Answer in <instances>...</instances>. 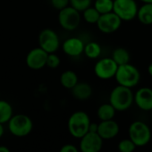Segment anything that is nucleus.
Masks as SVG:
<instances>
[{"instance_id": "f257e3e1", "label": "nucleus", "mask_w": 152, "mask_h": 152, "mask_svg": "<svg viewBox=\"0 0 152 152\" xmlns=\"http://www.w3.org/2000/svg\"><path fill=\"white\" fill-rule=\"evenodd\" d=\"M109 102L116 111H125L129 110L134 102V94L132 88L117 85L109 94Z\"/></svg>"}, {"instance_id": "f03ea898", "label": "nucleus", "mask_w": 152, "mask_h": 152, "mask_svg": "<svg viewBox=\"0 0 152 152\" xmlns=\"http://www.w3.org/2000/svg\"><path fill=\"white\" fill-rule=\"evenodd\" d=\"M90 123V118L85 111H75L68 118V132L73 137L76 139H81L89 132Z\"/></svg>"}, {"instance_id": "7ed1b4c3", "label": "nucleus", "mask_w": 152, "mask_h": 152, "mask_svg": "<svg viewBox=\"0 0 152 152\" xmlns=\"http://www.w3.org/2000/svg\"><path fill=\"white\" fill-rule=\"evenodd\" d=\"M117 85L133 88L136 86L141 80V73L137 67L131 63L118 66L115 76Z\"/></svg>"}, {"instance_id": "20e7f679", "label": "nucleus", "mask_w": 152, "mask_h": 152, "mask_svg": "<svg viewBox=\"0 0 152 152\" xmlns=\"http://www.w3.org/2000/svg\"><path fill=\"white\" fill-rule=\"evenodd\" d=\"M128 134L137 148L146 146L151 140V130L150 126L141 120H136L130 125Z\"/></svg>"}, {"instance_id": "39448f33", "label": "nucleus", "mask_w": 152, "mask_h": 152, "mask_svg": "<svg viewBox=\"0 0 152 152\" xmlns=\"http://www.w3.org/2000/svg\"><path fill=\"white\" fill-rule=\"evenodd\" d=\"M8 129L13 135L16 137H24L32 131L33 122L27 115H13L8 122Z\"/></svg>"}, {"instance_id": "423d86ee", "label": "nucleus", "mask_w": 152, "mask_h": 152, "mask_svg": "<svg viewBox=\"0 0 152 152\" xmlns=\"http://www.w3.org/2000/svg\"><path fill=\"white\" fill-rule=\"evenodd\" d=\"M82 18L81 12L71 5L58 11V23L62 28L67 31L76 29L81 24Z\"/></svg>"}, {"instance_id": "0eeeda50", "label": "nucleus", "mask_w": 152, "mask_h": 152, "mask_svg": "<svg viewBox=\"0 0 152 152\" xmlns=\"http://www.w3.org/2000/svg\"><path fill=\"white\" fill-rule=\"evenodd\" d=\"M138 10L136 0H114L113 12L123 21H130L137 18Z\"/></svg>"}, {"instance_id": "6e6552de", "label": "nucleus", "mask_w": 152, "mask_h": 152, "mask_svg": "<svg viewBox=\"0 0 152 152\" xmlns=\"http://www.w3.org/2000/svg\"><path fill=\"white\" fill-rule=\"evenodd\" d=\"M118 65L113 58L106 57L99 59L96 62L94 66V73L99 79L108 80L115 77Z\"/></svg>"}, {"instance_id": "1a4fd4ad", "label": "nucleus", "mask_w": 152, "mask_h": 152, "mask_svg": "<svg viewBox=\"0 0 152 152\" xmlns=\"http://www.w3.org/2000/svg\"><path fill=\"white\" fill-rule=\"evenodd\" d=\"M39 45L47 53H56L60 47V39L57 33L51 28H44L39 34Z\"/></svg>"}, {"instance_id": "9d476101", "label": "nucleus", "mask_w": 152, "mask_h": 152, "mask_svg": "<svg viewBox=\"0 0 152 152\" xmlns=\"http://www.w3.org/2000/svg\"><path fill=\"white\" fill-rule=\"evenodd\" d=\"M122 22L123 20L118 17V15L114 12H111L101 14L96 25L100 32L104 34H112L120 28Z\"/></svg>"}, {"instance_id": "9b49d317", "label": "nucleus", "mask_w": 152, "mask_h": 152, "mask_svg": "<svg viewBox=\"0 0 152 152\" xmlns=\"http://www.w3.org/2000/svg\"><path fill=\"white\" fill-rule=\"evenodd\" d=\"M48 53H47L40 46L30 50L26 56L27 66L33 70H39L47 66Z\"/></svg>"}, {"instance_id": "f8f14e48", "label": "nucleus", "mask_w": 152, "mask_h": 152, "mask_svg": "<svg viewBox=\"0 0 152 152\" xmlns=\"http://www.w3.org/2000/svg\"><path fill=\"white\" fill-rule=\"evenodd\" d=\"M104 140L98 133L88 132L80 139V150L82 152H99L103 147Z\"/></svg>"}, {"instance_id": "ddd939ff", "label": "nucleus", "mask_w": 152, "mask_h": 152, "mask_svg": "<svg viewBox=\"0 0 152 152\" xmlns=\"http://www.w3.org/2000/svg\"><path fill=\"white\" fill-rule=\"evenodd\" d=\"M134 103L137 107L144 111L152 110V88L141 87L134 94Z\"/></svg>"}, {"instance_id": "4468645a", "label": "nucleus", "mask_w": 152, "mask_h": 152, "mask_svg": "<svg viewBox=\"0 0 152 152\" xmlns=\"http://www.w3.org/2000/svg\"><path fill=\"white\" fill-rule=\"evenodd\" d=\"M119 131H120L119 125L114 119L100 121V123H99L98 134L104 141L112 140L116 138L118 135Z\"/></svg>"}, {"instance_id": "2eb2a0df", "label": "nucleus", "mask_w": 152, "mask_h": 152, "mask_svg": "<svg viewBox=\"0 0 152 152\" xmlns=\"http://www.w3.org/2000/svg\"><path fill=\"white\" fill-rule=\"evenodd\" d=\"M85 44L81 38L69 37L62 45L63 52L70 57H78L83 53Z\"/></svg>"}, {"instance_id": "dca6fc26", "label": "nucleus", "mask_w": 152, "mask_h": 152, "mask_svg": "<svg viewBox=\"0 0 152 152\" xmlns=\"http://www.w3.org/2000/svg\"><path fill=\"white\" fill-rule=\"evenodd\" d=\"M93 93L92 87L89 83L78 82L76 86L72 89L73 96L79 101H85L91 97Z\"/></svg>"}, {"instance_id": "f3484780", "label": "nucleus", "mask_w": 152, "mask_h": 152, "mask_svg": "<svg viewBox=\"0 0 152 152\" xmlns=\"http://www.w3.org/2000/svg\"><path fill=\"white\" fill-rule=\"evenodd\" d=\"M137 19L143 25H152V3H143L139 7Z\"/></svg>"}, {"instance_id": "a211bd4d", "label": "nucleus", "mask_w": 152, "mask_h": 152, "mask_svg": "<svg viewBox=\"0 0 152 152\" xmlns=\"http://www.w3.org/2000/svg\"><path fill=\"white\" fill-rule=\"evenodd\" d=\"M116 113V110L110 102L101 104L97 110V116L100 121L114 119Z\"/></svg>"}, {"instance_id": "6ab92c4d", "label": "nucleus", "mask_w": 152, "mask_h": 152, "mask_svg": "<svg viewBox=\"0 0 152 152\" xmlns=\"http://www.w3.org/2000/svg\"><path fill=\"white\" fill-rule=\"evenodd\" d=\"M79 82L77 74L73 70H65L60 76V83L65 89L72 90Z\"/></svg>"}, {"instance_id": "aec40b11", "label": "nucleus", "mask_w": 152, "mask_h": 152, "mask_svg": "<svg viewBox=\"0 0 152 152\" xmlns=\"http://www.w3.org/2000/svg\"><path fill=\"white\" fill-rule=\"evenodd\" d=\"M112 58L117 63V65L120 66V65L130 63L131 55H130V53L128 52V50H126L125 48L117 47L113 51Z\"/></svg>"}, {"instance_id": "412c9836", "label": "nucleus", "mask_w": 152, "mask_h": 152, "mask_svg": "<svg viewBox=\"0 0 152 152\" xmlns=\"http://www.w3.org/2000/svg\"><path fill=\"white\" fill-rule=\"evenodd\" d=\"M101 51H102V49H101V46L99 43L89 42V43L85 44L83 53L85 54V56L87 58L91 59V60H95L100 56Z\"/></svg>"}, {"instance_id": "4be33fe9", "label": "nucleus", "mask_w": 152, "mask_h": 152, "mask_svg": "<svg viewBox=\"0 0 152 152\" xmlns=\"http://www.w3.org/2000/svg\"><path fill=\"white\" fill-rule=\"evenodd\" d=\"M13 116V111L12 105L6 101L0 100V123H8Z\"/></svg>"}, {"instance_id": "5701e85b", "label": "nucleus", "mask_w": 152, "mask_h": 152, "mask_svg": "<svg viewBox=\"0 0 152 152\" xmlns=\"http://www.w3.org/2000/svg\"><path fill=\"white\" fill-rule=\"evenodd\" d=\"M82 13V19L87 23H90V24H97V22L101 15L94 6H90L89 8L84 10Z\"/></svg>"}, {"instance_id": "b1692460", "label": "nucleus", "mask_w": 152, "mask_h": 152, "mask_svg": "<svg viewBox=\"0 0 152 152\" xmlns=\"http://www.w3.org/2000/svg\"><path fill=\"white\" fill-rule=\"evenodd\" d=\"M93 6L100 14L108 13L114 10V0H95Z\"/></svg>"}, {"instance_id": "393cba45", "label": "nucleus", "mask_w": 152, "mask_h": 152, "mask_svg": "<svg viewBox=\"0 0 152 152\" xmlns=\"http://www.w3.org/2000/svg\"><path fill=\"white\" fill-rule=\"evenodd\" d=\"M137 146L130 139H124L118 143V150L120 152H133L136 150Z\"/></svg>"}, {"instance_id": "a878e982", "label": "nucleus", "mask_w": 152, "mask_h": 152, "mask_svg": "<svg viewBox=\"0 0 152 152\" xmlns=\"http://www.w3.org/2000/svg\"><path fill=\"white\" fill-rule=\"evenodd\" d=\"M92 0H70V5L82 12L84 10L91 6Z\"/></svg>"}, {"instance_id": "bb28decb", "label": "nucleus", "mask_w": 152, "mask_h": 152, "mask_svg": "<svg viewBox=\"0 0 152 152\" xmlns=\"http://www.w3.org/2000/svg\"><path fill=\"white\" fill-rule=\"evenodd\" d=\"M60 63H61L60 57L56 53H48L47 60V66L49 69H56L59 67Z\"/></svg>"}, {"instance_id": "cd10ccee", "label": "nucleus", "mask_w": 152, "mask_h": 152, "mask_svg": "<svg viewBox=\"0 0 152 152\" xmlns=\"http://www.w3.org/2000/svg\"><path fill=\"white\" fill-rule=\"evenodd\" d=\"M51 5L57 11H60L70 5V0H50Z\"/></svg>"}, {"instance_id": "c85d7f7f", "label": "nucleus", "mask_w": 152, "mask_h": 152, "mask_svg": "<svg viewBox=\"0 0 152 152\" xmlns=\"http://www.w3.org/2000/svg\"><path fill=\"white\" fill-rule=\"evenodd\" d=\"M60 152H78V149L73 144L68 143L62 146V148L60 149Z\"/></svg>"}, {"instance_id": "c756f323", "label": "nucleus", "mask_w": 152, "mask_h": 152, "mask_svg": "<svg viewBox=\"0 0 152 152\" xmlns=\"http://www.w3.org/2000/svg\"><path fill=\"white\" fill-rule=\"evenodd\" d=\"M98 129H99V124L98 123H90V128H89V132H95L98 133Z\"/></svg>"}, {"instance_id": "7c9ffc66", "label": "nucleus", "mask_w": 152, "mask_h": 152, "mask_svg": "<svg viewBox=\"0 0 152 152\" xmlns=\"http://www.w3.org/2000/svg\"><path fill=\"white\" fill-rule=\"evenodd\" d=\"M4 124H1L0 123V138L4 135Z\"/></svg>"}, {"instance_id": "2f4dec72", "label": "nucleus", "mask_w": 152, "mask_h": 152, "mask_svg": "<svg viewBox=\"0 0 152 152\" xmlns=\"http://www.w3.org/2000/svg\"><path fill=\"white\" fill-rule=\"evenodd\" d=\"M9 149L5 146H0V152H9Z\"/></svg>"}, {"instance_id": "473e14b6", "label": "nucleus", "mask_w": 152, "mask_h": 152, "mask_svg": "<svg viewBox=\"0 0 152 152\" xmlns=\"http://www.w3.org/2000/svg\"><path fill=\"white\" fill-rule=\"evenodd\" d=\"M148 74L151 76V77H152V62L148 66Z\"/></svg>"}, {"instance_id": "72a5a7b5", "label": "nucleus", "mask_w": 152, "mask_h": 152, "mask_svg": "<svg viewBox=\"0 0 152 152\" xmlns=\"http://www.w3.org/2000/svg\"><path fill=\"white\" fill-rule=\"evenodd\" d=\"M142 3H152V0H139Z\"/></svg>"}, {"instance_id": "f704fd0d", "label": "nucleus", "mask_w": 152, "mask_h": 152, "mask_svg": "<svg viewBox=\"0 0 152 152\" xmlns=\"http://www.w3.org/2000/svg\"><path fill=\"white\" fill-rule=\"evenodd\" d=\"M151 114H152V110H151Z\"/></svg>"}]
</instances>
